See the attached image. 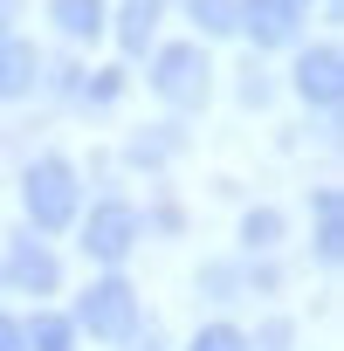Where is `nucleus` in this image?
Returning <instances> with one entry per match:
<instances>
[{
	"instance_id": "3",
	"label": "nucleus",
	"mask_w": 344,
	"mask_h": 351,
	"mask_svg": "<svg viewBox=\"0 0 344 351\" xmlns=\"http://www.w3.org/2000/svg\"><path fill=\"white\" fill-rule=\"evenodd\" d=\"M76 324H83L90 337H131V324H138V296H131V282H117V276L90 282L83 303H76Z\"/></svg>"
},
{
	"instance_id": "20",
	"label": "nucleus",
	"mask_w": 344,
	"mask_h": 351,
	"mask_svg": "<svg viewBox=\"0 0 344 351\" xmlns=\"http://www.w3.org/2000/svg\"><path fill=\"white\" fill-rule=\"evenodd\" d=\"M138 351H165V344H158V337H145V344H138Z\"/></svg>"
},
{
	"instance_id": "14",
	"label": "nucleus",
	"mask_w": 344,
	"mask_h": 351,
	"mask_svg": "<svg viewBox=\"0 0 344 351\" xmlns=\"http://www.w3.org/2000/svg\"><path fill=\"white\" fill-rule=\"evenodd\" d=\"M21 344H28V351H69V324H62V317H35V324L21 330Z\"/></svg>"
},
{
	"instance_id": "18",
	"label": "nucleus",
	"mask_w": 344,
	"mask_h": 351,
	"mask_svg": "<svg viewBox=\"0 0 344 351\" xmlns=\"http://www.w3.org/2000/svg\"><path fill=\"white\" fill-rule=\"evenodd\" d=\"M0 351H28V344H21V324H14V317H0Z\"/></svg>"
},
{
	"instance_id": "10",
	"label": "nucleus",
	"mask_w": 344,
	"mask_h": 351,
	"mask_svg": "<svg viewBox=\"0 0 344 351\" xmlns=\"http://www.w3.org/2000/svg\"><path fill=\"white\" fill-rule=\"evenodd\" d=\"M317 255H323V269L344 262V200L337 193H317Z\"/></svg>"
},
{
	"instance_id": "17",
	"label": "nucleus",
	"mask_w": 344,
	"mask_h": 351,
	"mask_svg": "<svg viewBox=\"0 0 344 351\" xmlns=\"http://www.w3.org/2000/svg\"><path fill=\"white\" fill-rule=\"evenodd\" d=\"M275 234H282V221H275V214H248V221H241V241H248V248H269Z\"/></svg>"
},
{
	"instance_id": "9",
	"label": "nucleus",
	"mask_w": 344,
	"mask_h": 351,
	"mask_svg": "<svg viewBox=\"0 0 344 351\" xmlns=\"http://www.w3.org/2000/svg\"><path fill=\"white\" fill-rule=\"evenodd\" d=\"M49 14L69 42H97L103 35V0H49Z\"/></svg>"
},
{
	"instance_id": "16",
	"label": "nucleus",
	"mask_w": 344,
	"mask_h": 351,
	"mask_svg": "<svg viewBox=\"0 0 344 351\" xmlns=\"http://www.w3.org/2000/svg\"><path fill=\"white\" fill-rule=\"evenodd\" d=\"M117 90H124V76H117V69H97V76H90V97H83V104H90V110H110V104H117Z\"/></svg>"
},
{
	"instance_id": "19",
	"label": "nucleus",
	"mask_w": 344,
	"mask_h": 351,
	"mask_svg": "<svg viewBox=\"0 0 344 351\" xmlns=\"http://www.w3.org/2000/svg\"><path fill=\"white\" fill-rule=\"evenodd\" d=\"M8 21H14V0H0V35H8Z\"/></svg>"
},
{
	"instance_id": "1",
	"label": "nucleus",
	"mask_w": 344,
	"mask_h": 351,
	"mask_svg": "<svg viewBox=\"0 0 344 351\" xmlns=\"http://www.w3.org/2000/svg\"><path fill=\"white\" fill-rule=\"evenodd\" d=\"M21 200H28L35 228H69V221H76V207H83L69 158H35V165L21 172Z\"/></svg>"
},
{
	"instance_id": "15",
	"label": "nucleus",
	"mask_w": 344,
	"mask_h": 351,
	"mask_svg": "<svg viewBox=\"0 0 344 351\" xmlns=\"http://www.w3.org/2000/svg\"><path fill=\"white\" fill-rule=\"evenodd\" d=\"M193 351H248V337H241L234 324H207V330L193 337Z\"/></svg>"
},
{
	"instance_id": "12",
	"label": "nucleus",
	"mask_w": 344,
	"mask_h": 351,
	"mask_svg": "<svg viewBox=\"0 0 344 351\" xmlns=\"http://www.w3.org/2000/svg\"><path fill=\"white\" fill-rule=\"evenodd\" d=\"M186 8H193V21H200L207 35H234V28H241L234 0H186Z\"/></svg>"
},
{
	"instance_id": "11",
	"label": "nucleus",
	"mask_w": 344,
	"mask_h": 351,
	"mask_svg": "<svg viewBox=\"0 0 344 351\" xmlns=\"http://www.w3.org/2000/svg\"><path fill=\"white\" fill-rule=\"evenodd\" d=\"M151 28H158V0H131V8H124V21H117V42H124V56H145Z\"/></svg>"
},
{
	"instance_id": "8",
	"label": "nucleus",
	"mask_w": 344,
	"mask_h": 351,
	"mask_svg": "<svg viewBox=\"0 0 344 351\" xmlns=\"http://www.w3.org/2000/svg\"><path fill=\"white\" fill-rule=\"evenodd\" d=\"M35 90V49L14 42V35H0V104H14Z\"/></svg>"
},
{
	"instance_id": "5",
	"label": "nucleus",
	"mask_w": 344,
	"mask_h": 351,
	"mask_svg": "<svg viewBox=\"0 0 344 351\" xmlns=\"http://www.w3.org/2000/svg\"><path fill=\"white\" fill-rule=\"evenodd\" d=\"M296 90H303V104L337 110V97H344V56H337V49H310V56L296 62Z\"/></svg>"
},
{
	"instance_id": "4",
	"label": "nucleus",
	"mask_w": 344,
	"mask_h": 351,
	"mask_svg": "<svg viewBox=\"0 0 344 351\" xmlns=\"http://www.w3.org/2000/svg\"><path fill=\"white\" fill-rule=\"evenodd\" d=\"M131 241H138V214H131L124 200H97L90 221H83V248H90V262H124Z\"/></svg>"
},
{
	"instance_id": "13",
	"label": "nucleus",
	"mask_w": 344,
	"mask_h": 351,
	"mask_svg": "<svg viewBox=\"0 0 344 351\" xmlns=\"http://www.w3.org/2000/svg\"><path fill=\"white\" fill-rule=\"evenodd\" d=\"M172 145H180V131H138L131 138V165H165Z\"/></svg>"
},
{
	"instance_id": "2",
	"label": "nucleus",
	"mask_w": 344,
	"mask_h": 351,
	"mask_svg": "<svg viewBox=\"0 0 344 351\" xmlns=\"http://www.w3.org/2000/svg\"><path fill=\"white\" fill-rule=\"evenodd\" d=\"M207 83H214V69H207V56H200L193 42H172V49L151 56V90H158L172 110L207 104Z\"/></svg>"
},
{
	"instance_id": "6",
	"label": "nucleus",
	"mask_w": 344,
	"mask_h": 351,
	"mask_svg": "<svg viewBox=\"0 0 344 351\" xmlns=\"http://www.w3.org/2000/svg\"><path fill=\"white\" fill-rule=\"evenodd\" d=\"M56 276H62V269H56V255H49L42 241H28V234H14V241H8V282H14V289L49 296V289H56Z\"/></svg>"
},
{
	"instance_id": "7",
	"label": "nucleus",
	"mask_w": 344,
	"mask_h": 351,
	"mask_svg": "<svg viewBox=\"0 0 344 351\" xmlns=\"http://www.w3.org/2000/svg\"><path fill=\"white\" fill-rule=\"evenodd\" d=\"M241 28L262 42V49H282V42H296V0H241Z\"/></svg>"
}]
</instances>
